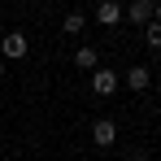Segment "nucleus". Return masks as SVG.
I'll return each mask as SVG.
<instances>
[{
    "instance_id": "1",
    "label": "nucleus",
    "mask_w": 161,
    "mask_h": 161,
    "mask_svg": "<svg viewBox=\"0 0 161 161\" xmlns=\"http://www.w3.org/2000/svg\"><path fill=\"white\" fill-rule=\"evenodd\" d=\"M31 48H26V35L22 31H4V39H0V61H22Z\"/></svg>"
},
{
    "instance_id": "2",
    "label": "nucleus",
    "mask_w": 161,
    "mask_h": 161,
    "mask_svg": "<svg viewBox=\"0 0 161 161\" xmlns=\"http://www.w3.org/2000/svg\"><path fill=\"white\" fill-rule=\"evenodd\" d=\"M113 139H118V122L113 118H96L92 122V144L96 148H113Z\"/></svg>"
},
{
    "instance_id": "3",
    "label": "nucleus",
    "mask_w": 161,
    "mask_h": 161,
    "mask_svg": "<svg viewBox=\"0 0 161 161\" xmlns=\"http://www.w3.org/2000/svg\"><path fill=\"white\" fill-rule=\"evenodd\" d=\"M118 87H122V79H118L113 70H105V65H100V70H92V92H96V96H113Z\"/></svg>"
},
{
    "instance_id": "4",
    "label": "nucleus",
    "mask_w": 161,
    "mask_h": 161,
    "mask_svg": "<svg viewBox=\"0 0 161 161\" xmlns=\"http://www.w3.org/2000/svg\"><path fill=\"white\" fill-rule=\"evenodd\" d=\"M96 22H100V26H118V22H122V4H118V0H100V4H96Z\"/></svg>"
},
{
    "instance_id": "5",
    "label": "nucleus",
    "mask_w": 161,
    "mask_h": 161,
    "mask_svg": "<svg viewBox=\"0 0 161 161\" xmlns=\"http://www.w3.org/2000/svg\"><path fill=\"white\" fill-rule=\"evenodd\" d=\"M122 22L148 26V22H153V0H148V4H126V9H122Z\"/></svg>"
},
{
    "instance_id": "6",
    "label": "nucleus",
    "mask_w": 161,
    "mask_h": 161,
    "mask_svg": "<svg viewBox=\"0 0 161 161\" xmlns=\"http://www.w3.org/2000/svg\"><path fill=\"white\" fill-rule=\"evenodd\" d=\"M148 65H131L126 70V79H122V87H131V92H148Z\"/></svg>"
},
{
    "instance_id": "7",
    "label": "nucleus",
    "mask_w": 161,
    "mask_h": 161,
    "mask_svg": "<svg viewBox=\"0 0 161 161\" xmlns=\"http://www.w3.org/2000/svg\"><path fill=\"white\" fill-rule=\"evenodd\" d=\"M74 65L79 70H100V48H79L74 53Z\"/></svg>"
},
{
    "instance_id": "8",
    "label": "nucleus",
    "mask_w": 161,
    "mask_h": 161,
    "mask_svg": "<svg viewBox=\"0 0 161 161\" xmlns=\"http://www.w3.org/2000/svg\"><path fill=\"white\" fill-rule=\"evenodd\" d=\"M83 26H87V13H65V22H61V31H65V35H79Z\"/></svg>"
},
{
    "instance_id": "9",
    "label": "nucleus",
    "mask_w": 161,
    "mask_h": 161,
    "mask_svg": "<svg viewBox=\"0 0 161 161\" xmlns=\"http://www.w3.org/2000/svg\"><path fill=\"white\" fill-rule=\"evenodd\" d=\"M144 35H148V44H153V48H161V22H157V18L144 26Z\"/></svg>"
},
{
    "instance_id": "10",
    "label": "nucleus",
    "mask_w": 161,
    "mask_h": 161,
    "mask_svg": "<svg viewBox=\"0 0 161 161\" xmlns=\"http://www.w3.org/2000/svg\"><path fill=\"white\" fill-rule=\"evenodd\" d=\"M126 161H144V153H126Z\"/></svg>"
},
{
    "instance_id": "11",
    "label": "nucleus",
    "mask_w": 161,
    "mask_h": 161,
    "mask_svg": "<svg viewBox=\"0 0 161 161\" xmlns=\"http://www.w3.org/2000/svg\"><path fill=\"white\" fill-rule=\"evenodd\" d=\"M153 18H157V22H161V4H157V9H153Z\"/></svg>"
},
{
    "instance_id": "12",
    "label": "nucleus",
    "mask_w": 161,
    "mask_h": 161,
    "mask_svg": "<svg viewBox=\"0 0 161 161\" xmlns=\"http://www.w3.org/2000/svg\"><path fill=\"white\" fill-rule=\"evenodd\" d=\"M0 79H4V61H0Z\"/></svg>"
},
{
    "instance_id": "13",
    "label": "nucleus",
    "mask_w": 161,
    "mask_h": 161,
    "mask_svg": "<svg viewBox=\"0 0 161 161\" xmlns=\"http://www.w3.org/2000/svg\"><path fill=\"white\" fill-rule=\"evenodd\" d=\"M131 4H148V0H131Z\"/></svg>"
}]
</instances>
